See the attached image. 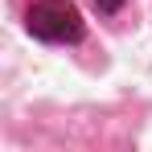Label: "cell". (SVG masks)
<instances>
[{
	"instance_id": "2",
	"label": "cell",
	"mask_w": 152,
	"mask_h": 152,
	"mask_svg": "<svg viewBox=\"0 0 152 152\" xmlns=\"http://www.w3.org/2000/svg\"><path fill=\"white\" fill-rule=\"evenodd\" d=\"M124 4H127V0H91V8H95L99 17H115Z\"/></svg>"
},
{
	"instance_id": "1",
	"label": "cell",
	"mask_w": 152,
	"mask_h": 152,
	"mask_svg": "<svg viewBox=\"0 0 152 152\" xmlns=\"http://www.w3.org/2000/svg\"><path fill=\"white\" fill-rule=\"evenodd\" d=\"M25 29L45 45H78L82 41V12L70 0H33L25 12Z\"/></svg>"
}]
</instances>
